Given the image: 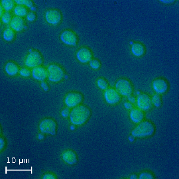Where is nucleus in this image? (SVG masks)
I'll return each mask as SVG.
<instances>
[{
    "mask_svg": "<svg viewBox=\"0 0 179 179\" xmlns=\"http://www.w3.org/2000/svg\"><path fill=\"white\" fill-rule=\"evenodd\" d=\"M90 115V111L83 105L75 107L70 114V120L75 125H82L85 123Z\"/></svg>",
    "mask_w": 179,
    "mask_h": 179,
    "instance_id": "f257e3e1",
    "label": "nucleus"
},
{
    "mask_svg": "<svg viewBox=\"0 0 179 179\" xmlns=\"http://www.w3.org/2000/svg\"><path fill=\"white\" fill-rule=\"evenodd\" d=\"M154 132V127L149 121H143L132 131V135L135 137H146Z\"/></svg>",
    "mask_w": 179,
    "mask_h": 179,
    "instance_id": "f03ea898",
    "label": "nucleus"
},
{
    "mask_svg": "<svg viewBox=\"0 0 179 179\" xmlns=\"http://www.w3.org/2000/svg\"><path fill=\"white\" fill-rule=\"evenodd\" d=\"M64 76L62 69L56 65H51L48 68V77L50 81L57 82L61 81Z\"/></svg>",
    "mask_w": 179,
    "mask_h": 179,
    "instance_id": "7ed1b4c3",
    "label": "nucleus"
},
{
    "mask_svg": "<svg viewBox=\"0 0 179 179\" xmlns=\"http://www.w3.org/2000/svg\"><path fill=\"white\" fill-rule=\"evenodd\" d=\"M116 92L121 95L129 96L132 93V87L129 81L125 79H119L116 84Z\"/></svg>",
    "mask_w": 179,
    "mask_h": 179,
    "instance_id": "20e7f679",
    "label": "nucleus"
},
{
    "mask_svg": "<svg viewBox=\"0 0 179 179\" xmlns=\"http://www.w3.org/2000/svg\"><path fill=\"white\" fill-rule=\"evenodd\" d=\"M39 128L42 132L49 134H53L56 132V124L52 119H46L41 121L39 125Z\"/></svg>",
    "mask_w": 179,
    "mask_h": 179,
    "instance_id": "39448f33",
    "label": "nucleus"
},
{
    "mask_svg": "<svg viewBox=\"0 0 179 179\" xmlns=\"http://www.w3.org/2000/svg\"><path fill=\"white\" fill-rule=\"evenodd\" d=\"M42 62V59L41 55L36 51L31 52L26 59V65L28 67H37Z\"/></svg>",
    "mask_w": 179,
    "mask_h": 179,
    "instance_id": "423d86ee",
    "label": "nucleus"
},
{
    "mask_svg": "<svg viewBox=\"0 0 179 179\" xmlns=\"http://www.w3.org/2000/svg\"><path fill=\"white\" fill-rule=\"evenodd\" d=\"M82 100V96L78 93H69L65 98V103L69 107L72 108L79 104Z\"/></svg>",
    "mask_w": 179,
    "mask_h": 179,
    "instance_id": "0eeeda50",
    "label": "nucleus"
},
{
    "mask_svg": "<svg viewBox=\"0 0 179 179\" xmlns=\"http://www.w3.org/2000/svg\"><path fill=\"white\" fill-rule=\"evenodd\" d=\"M137 103L138 107L143 111H148L152 107V100L149 96L146 94H142L138 96Z\"/></svg>",
    "mask_w": 179,
    "mask_h": 179,
    "instance_id": "6e6552de",
    "label": "nucleus"
},
{
    "mask_svg": "<svg viewBox=\"0 0 179 179\" xmlns=\"http://www.w3.org/2000/svg\"><path fill=\"white\" fill-rule=\"evenodd\" d=\"M61 40L66 44L69 46H75L77 42L76 35L72 31L66 30L63 31L60 36Z\"/></svg>",
    "mask_w": 179,
    "mask_h": 179,
    "instance_id": "1a4fd4ad",
    "label": "nucleus"
},
{
    "mask_svg": "<svg viewBox=\"0 0 179 179\" xmlns=\"http://www.w3.org/2000/svg\"><path fill=\"white\" fill-rule=\"evenodd\" d=\"M104 96L106 102L111 105L115 104L120 100V96L118 95V93L112 88L106 90Z\"/></svg>",
    "mask_w": 179,
    "mask_h": 179,
    "instance_id": "9d476101",
    "label": "nucleus"
},
{
    "mask_svg": "<svg viewBox=\"0 0 179 179\" xmlns=\"http://www.w3.org/2000/svg\"><path fill=\"white\" fill-rule=\"evenodd\" d=\"M46 19L51 24H57L61 19L60 13L56 10H50L46 13Z\"/></svg>",
    "mask_w": 179,
    "mask_h": 179,
    "instance_id": "9b49d317",
    "label": "nucleus"
},
{
    "mask_svg": "<svg viewBox=\"0 0 179 179\" xmlns=\"http://www.w3.org/2000/svg\"><path fill=\"white\" fill-rule=\"evenodd\" d=\"M153 88L157 93L162 94L167 92L168 89V84L164 79L159 78L154 81Z\"/></svg>",
    "mask_w": 179,
    "mask_h": 179,
    "instance_id": "f8f14e48",
    "label": "nucleus"
},
{
    "mask_svg": "<svg viewBox=\"0 0 179 179\" xmlns=\"http://www.w3.org/2000/svg\"><path fill=\"white\" fill-rule=\"evenodd\" d=\"M77 59L82 63H87L91 60L92 55L88 49L82 48L77 52Z\"/></svg>",
    "mask_w": 179,
    "mask_h": 179,
    "instance_id": "ddd939ff",
    "label": "nucleus"
},
{
    "mask_svg": "<svg viewBox=\"0 0 179 179\" xmlns=\"http://www.w3.org/2000/svg\"><path fill=\"white\" fill-rule=\"evenodd\" d=\"M48 75V71H47L42 67L37 66L32 70V76L37 80L43 81Z\"/></svg>",
    "mask_w": 179,
    "mask_h": 179,
    "instance_id": "4468645a",
    "label": "nucleus"
},
{
    "mask_svg": "<svg viewBox=\"0 0 179 179\" xmlns=\"http://www.w3.org/2000/svg\"><path fill=\"white\" fill-rule=\"evenodd\" d=\"M62 157L64 161L69 165H73L77 162V157L76 154L71 151L65 152L63 154Z\"/></svg>",
    "mask_w": 179,
    "mask_h": 179,
    "instance_id": "2eb2a0df",
    "label": "nucleus"
},
{
    "mask_svg": "<svg viewBox=\"0 0 179 179\" xmlns=\"http://www.w3.org/2000/svg\"><path fill=\"white\" fill-rule=\"evenodd\" d=\"M144 115L143 112L138 109H132L130 112L131 119L136 123H139L142 121Z\"/></svg>",
    "mask_w": 179,
    "mask_h": 179,
    "instance_id": "dca6fc26",
    "label": "nucleus"
},
{
    "mask_svg": "<svg viewBox=\"0 0 179 179\" xmlns=\"http://www.w3.org/2000/svg\"><path fill=\"white\" fill-rule=\"evenodd\" d=\"M10 26L15 30L19 31L23 28L24 22L21 17H15L11 20Z\"/></svg>",
    "mask_w": 179,
    "mask_h": 179,
    "instance_id": "f3484780",
    "label": "nucleus"
},
{
    "mask_svg": "<svg viewBox=\"0 0 179 179\" xmlns=\"http://www.w3.org/2000/svg\"><path fill=\"white\" fill-rule=\"evenodd\" d=\"M132 53L136 56H141L145 53L144 47L139 43H135L131 47Z\"/></svg>",
    "mask_w": 179,
    "mask_h": 179,
    "instance_id": "a211bd4d",
    "label": "nucleus"
},
{
    "mask_svg": "<svg viewBox=\"0 0 179 179\" xmlns=\"http://www.w3.org/2000/svg\"><path fill=\"white\" fill-rule=\"evenodd\" d=\"M6 71L9 75H16L19 71V68L17 65L13 62H10L7 63L6 66Z\"/></svg>",
    "mask_w": 179,
    "mask_h": 179,
    "instance_id": "6ab92c4d",
    "label": "nucleus"
},
{
    "mask_svg": "<svg viewBox=\"0 0 179 179\" xmlns=\"http://www.w3.org/2000/svg\"><path fill=\"white\" fill-rule=\"evenodd\" d=\"M14 32L10 28H7L3 33V37L6 41H11L14 38Z\"/></svg>",
    "mask_w": 179,
    "mask_h": 179,
    "instance_id": "aec40b11",
    "label": "nucleus"
},
{
    "mask_svg": "<svg viewBox=\"0 0 179 179\" xmlns=\"http://www.w3.org/2000/svg\"><path fill=\"white\" fill-rule=\"evenodd\" d=\"M1 4L6 10L9 11L13 7L14 2L12 0H2Z\"/></svg>",
    "mask_w": 179,
    "mask_h": 179,
    "instance_id": "412c9836",
    "label": "nucleus"
},
{
    "mask_svg": "<svg viewBox=\"0 0 179 179\" xmlns=\"http://www.w3.org/2000/svg\"><path fill=\"white\" fill-rule=\"evenodd\" d=\"M15 13L18 16H25L26 14V9L22 6H17L15 9Z\"/></svg>",
    "mask_w": 179,
    "mask_h": 179,
    "instance_id": "4be33fe9",
    "label": "nucleus"
},
{
    "mask_svg": "<svg viewBox=\"0 0 179 179\" xmlns=\"http://www.w3.org/2000/svg\"><path fill=\"white\" fill-rule=\"evenodd\" d=\"M152 103L156 107H159L161 105V97L158 95H155L152 97Z\"/></svg>",
    "mask_w": 179,
    "mask_h": 179,
    "instance_id": "5701e85b",
    "label": "nucleus"
},
{
    "mask_svg": "<svg viewBox=\"0 0 179 179\" xmlns=\"http://www.w3.org/2000/svg\"><path fill=\"white\" fill-rule=\"evenodd\" d=\"M97 83H98L99 87H100L102 90H106L108 88V84L107 82L103 78H99L98 80Z\"/></svg>",
    "mask_w": 179,
    "mask_h": 179,
    "instance_id": "b1692460",
    "label": "nucleus"
},
{
    "mask_svg": "<svg viewBox=\"0 0 179 179\" xmlns=\"http://www.w3.org/2000/svg\"><path fill=\"white\" fill-rule=\"evenodd\" d=\"M16 2L19 4H25L28 7H32L33 3L30 0H16Z\"/></svg>",
    "mask_w": 179,
    "mask_h": 179,
    "instance_id": "393cba45",
    "label": "nucleus"
},
{
    "mask_svg": "<svg viewBox=\"0 0 179 179\" xmlns=\"http://www.w3.org/2000/svg\"><path fill=\"white\" fill-rule=\"evenodd\" d=\"M90 65L91 67L94 69H98L100 66L99 62L96 59H93L90 61Z\"/></svg>",
    "mask_w": 179,
    "mask_h": 179,
    "instance_id": "a878e982",
    "label": "nucleus"
},
{
    "mask_svg": "<svg viewBox=\"0 0 179 179\" xmlns=\"http://www.w3.org/2000/svg\"><path fill=\"white\" fill-rule=\"evenodd\" d=\"M11 20V15L9 12L4 13L2 16V20L4 23H9Z\"/></svg>",
    "mask_w": 179,
    "mask_h": 179,
    "instance_id": "bb28decb",
    "label": "nucleus"
},
{
    "mask_svg": "<svg viewBox=\"0 0 179 179\" xmlns=\"http://www.w3.org/2000/svg\"><path fill=\"white\" fill-rule=\"evenodd\" d=\"M153 178L154 177H153L152 174H151L149 172H147L142 173L139 176V178H140V179H151Z\"/></svg>",
    "mask_w": 179,
    "mask_h": 179,
    "instance_id": "cd10ccee",
    "label": "nucleus"
},
{
    "mask_svg": "<svg viewBox=\"0 0 179 179\" xmlns=\"http://www.w3.org/2000/svg\"><path fill=\"white\" fill-rule=\"evenodd\" d=\"M20 73L21 75L23 76H29L30 75V71L29 70L26 69V68H23L20 71Z\"/></svg>",
    "mask_w": 179,
    "mask_h": 179,
    "instance_id": "c85d7f7f",
    "label": "nucleus"
},
{
    "mask_svg": "<svg viewBox=\"0 0 179 179\" xmlns=\"http://www.w3.org/2000/svg\"><path fill=\"white\" fill-rule=\"evenodd\" d=\"M27 19L29 21H33L35 19V15L32 12H29L27 15Z\"/></svg>",
    "mask_w": 179,
    "mask_h": 179,
    "instance_id": "c756f323",
    "label": "nucleus"
},
{
    "mask_svg": "<svg viewBox=\"0 0 179 179\" xmlns=\"http://www.w3.org/2000/svg\"><path fill=\"white\" fill-rule=\"evenodd\" d=\"M69 114V109L68 108H65L62 112V115L63 117H67Z\"/></svg>",
    "mask_w": 179,
    "mask_h": 179,
    "instance_id": "7c9ffc66",
    "label": "nucleus"
},
{
    "mask_svg": "<svg viewBox=\"0 0 179 179\" xmlns=\"http://www.w3.org/2000/svg\"><path fill=\"white\" fill-rule=\"evenodd\" d=\"M43 178H47V179H53L55 178L54 175L52 174H47L43 177Z\"/></svg>",
    "mask_w": 179,
    "mask_h": 179,
    "instance_id": "2f4dec72",
    "label": "nucleus"
},
{
    "mask_svg": "<svg viewBox=\"0 0 179 179\" xmlns=\"http://www.w3.org/2000/svg\"><path fill=\"white\" fill-rule=\"evenodd\" d=\"M4 145H5V141L3 138H1V139H0V149H1V150L3 149Z\"/></svg>",
    "mask_w": 179,
    "mask_h": 179,
    "instance_id": "473e14b6",
    "label": "nucleus"
},
{
    "mask_svg": "<svg viewBox=\"0 0 179 179\" xmlns=\"http://www.w3.org/2000/svg\"><path fill=\"white\" fill-rule=\"evenodd\" d=\"M41 87L44 88V90H46V91H47V90H48V88H48V86H47V84L46 82H42V84H41Z\"/></svg>",
    "mask_w": 179,
    "mask_h": 179,
    "instance_id": "72a5a7b5",
    "label": "nucleus"
},
{
    "mask_svg": "<svg viewBox=\"0 0 179 179\" xmlns=\"http://www.w3.org/2000/svg\"><path fill=\"white\" fill-rule=\"evenodd\" d=\"M125 108H127V109H132V105H131V104H130V103H125Z\"/></svg>",
    "mask_w": 179,
    "mask_h": 179,
    "instance_id": "f704fd0d",
    "label": "nucleus"
},
{
    "mask_svg": "<svg viewBox=\"0 0 179 179\" xmlns=\"http://www.w3.org/2000/svg\"><path fill=\"white\" fill-rule=\"evenodd\" d=\"M128 99H129V100L130 101V102H134V101H135V99H134V98L132 97V96H128Z\"/></svg>",
    "mask_w": 179,
    "mask_h": 179,
    "instance_id": "c9c22d12",
    "label": "nucleus"
},
{
    "mask_svg": "<svg viewBox=\"0 0 179 179\" xmlns=\"http://www.w3.org/2000/svg\"><path fill=\"white\" fill-rule=\"evenodd\" d=\"M161 2H163V3H172L174 2L173 0H166V1H161Z\"/></svg>",
    "mask_w": 179,
    "mask_h": 179,
    "instance_id": "e433bc0d",
    "label": "nucleus"
},
{
    "mask_svg": "<svg viewBox=\"0 0 179 179\" xmlns=\"http://www.w3.org/2000/svg\"><path fill=\"white\" fill-rule=\"evenodd\" d=\"M135 175H132V176L131 177V178H137L136 176V177H134Z\"/></svg>",
    "mask_w": 179,
    "mask_h": 179,
    "instance_id": "4c0bfd02",
    "label": "nucleus"
},
{
    "mask_svg": "<svg viewBox=\"0 0 179 179\" xmlns=\"http://www.w3.org/2000/svg\"><path fill=\"white\" fill-rule=\"evenodd\" d=\"M1 15H2V7H1Z\"/></svg>",
    "mask_w": 179,
    "mask_h": 179,
    "instance_id": "58836bf2",
    "label": "nucleus"
}]
</instances>
